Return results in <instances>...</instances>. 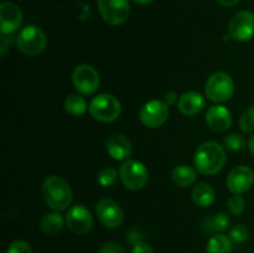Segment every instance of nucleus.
Returning a JSON list of instances; mask_svg holds the SVG:
<instances>
[{
    "instance_id": "obj_1",
    "label": "nucleus",
    "mask_w": 254,
    "mask_h": 253,
    "mask_svg": "<svg viewBox=\"0 0 254 253\" xmlns=\"http://www.w3.org/2000/svg\"><path fill=\"white\" fill-rule=\"evenodd\" d=\"M41 195L47 206L57 212L67 210L73 198L69 184L57 175L47 176L41 185Z\"/></svg>"
},
{
    "instance_id": "obj_2",
    "label": "nucleus",
    "mask_w": 254,
    "mask_h": 253,
    "mask_svg": "<svg viewBox=\"0 0 254 253\" xmlns=\"http://www.w3.org/2000/svg\"><path fill=\"white\" fill-rule=\"evenodd\" d=\"M227 156L223 146L216 141H206L200 145L193 156L196 170L202 175H216L225 166Z\"/></svg>"
},
{
    "instance_id": "obj_3",
    "label": "nucleus",
    "mask_w": 254,
    "mask_h": 253,
    "mask_svg": "<svg viewBox=\"0 0 254 253\" xmlns=\"http://www.w3.org/2000/svg\"><path fill=\"white\" fill-rule=\"evenodd\" d=\"M88 108L91 116L102 123L114 122L119 118L122 113L121 102L117 97L109 93H101L93 97Z\"/></svg>"
},
{
    "instance_id": "obj_4",
    "label": "nucleus",
    "mask_w": 254,
    "mask_h": 253,
    "mask_svg": "<svg viewBox=\"0 0 254 253\" xmlns=\"http://www.w3.org/2000/svg\"><path fill=\"white\" fill-rule=\"evenodd\" d=\"M235 93V82L232 77L223 71L215 72L208 77L205 84V94L210 101L225 103Z\"/></svg>"
},
{
    "instance_id": "obj_5",
    "label": "nucleus",
    "mask_w": 254,
    "mask_h": 253,
    "mask_svg": "<svg viewBox=\"0 0 254 253\" xmlns=\"http://www.w3.org/2000/svg\"><path fill=\"white\" fill-rule=\"evenodd\" d=\"M47 46V37L40 27L35 25L25 26L16 36V47L26 56H37Z\"/></svg>"
},
{
    "instance_id": "obj_6",
    "label": "nucleus",
    "mask_w": 254,
    "mask_h": 253,
    "mask_svg": "<svg viewBox=\"0 0 254 253\" xmlns=\"http://www.w3.org/2000/svg\"><path fill=\"white\" fill-rule=\"evenodd\" d=\"M119 178L128 190L139 191L145 188L149 173L141 161L127 160L119 169Z\"/></svg>"
},
{
    "instance_id": "obj_7",
    "label": "nucleus",
    "mask_w": 254,
    "mask_h": 253,
    "mask_svg": "<svg viewBox=\"0 0 254 253\" xmlns=\"http://www.w3.org/2000/svg\"><path fill=\"white\" fill-rule=\"evenodd\" d=\"M97 6L104 21L112 26L124 24L130 14L129 0H97Z\"/></svg>"
},
{
    "instance_id": "obj_8",
    "label": "nucleus",
    "mask_w": 254,
    "mask_h": 253,
    "mask_svg": "<svg viewBox=\"0 0 254 253\" xmlns=\"http://www.w3.org/2000/svg\"><path fill=\"white\" fill-rule=\"evenodd\" d=\"M72 83L79 93L89 96L98 91L101 78L98 71L93 66L83 63L74 68L72 73Z\"/></svg>"
},
{
    "instance_id": "obj_9",
    "label": "nucleus",
    "mask_w": 254,
    "mask_h": 253,
    "mask_svg": "<svg viewBox=\"0 0 254 253\" xmlns=\"http://www.w3.org/2000/svg\"><path fill=\"white\" fill-rule=\"evenodd\" d=\"M228 35L238 42L250 41L254 37V14L248 10L237 12L228 25Z\"/></svg>"
},
{
    "instance_id": "obj_10",
    "label": "nucleus",
    "mask_w": 254,
    "mask_h": 253,
    "mask_svg": "<svg viewBox=\"0 0 254 253\" xmlns=\"http://www.w3.org/2000/svg\"><path fill=\"white\" fill-rule=\"evenodd\" d=\"M169 118V106L164 101L153 99L141 107L139 119L146 128H159Z\"/></svg>"
},
{
    "instance_id": "obj_11",
    "label": "nucleus",
    "mask_w": 254,
    "mask_h": 253,
    "mask_svg": "<svg viewBox=\"0 0 254 253\" xmlns=\"http://www.w3.org/2000/svg\"><path fill=\"white\" fill-rule=\"evenodd\" d=\"M66 225L76 235H86L93 227V217L83 205H73L66 213Z\"/></svg>"
},
{
    "instance_id": "obj_12",
    "label": "nucleus",
    "mask_w": 254,
    "mask_h": 253,
    "mask_svg": "<svg viewBox=\"0 0 254 253\" xmlns=\"http://www.w3.org/2000/svg\"><path fill=\"white\" fill-rule=\"evenodd\" d=\"M99 222L107 228H118L124 221V213L118 202L112 198H103L96 206Z\"/></svg>"
},
{
    "instance_id": "obj_13",
    "label": "nucleus",
    "mask_w": 254,
    "mask_h": 253,
    "mask_svg": "<svg viewBox=\"0 0 254 253\" xmlns=\"http://www.w3.org/2000/svg\"><path fill=\"white\" fill-rule=\"evenodd\" d=\"M254 185V171L247 165H238L227 176L228 190L236 195H242Z\"/></svg>"
},
{
    "instance_id": "obj_14",
    "label": "nucleus",
    "mask_w": 254,
    "mask_h": 253,
    "mask_svg": "<svg viewBox=\"0 0 254 253\" xmlns=\"http://www.w3.org/2000/svg\"><path fill=\"white\" fill-rule=\"evenodd\" d=\"M21 24V9L14 2H2L0 5V32L2 35H11L20 29Z\"/></svg>"
},
{
    "instance_id": "obj_15",
    "label": "nucleus",
    "mask_w": 254,
    "mask_h": 253,
    "mask_svg": "<svg viewBox=\"0 0 254 253\" xmlns=\"http://www.w3.org/2000/svg\"><path fill=\"white\" fill-rule=\"evenodd\" d=\"M206 123L212 130L223 133L232 126V113L230 109L221 104H215L206 112Z\"/></svg>"
},
{
    "instance_id": "obj_16",
    "label": "nucleus",
    "mask_w": 254,
    "mask_h": 253,
    "mask_svg": "<svg viewBox=\"0 0 254 253\" xmlns=\"http://www.w3.org/2000/svg\"><path fill=\"white\" fill-rule=\"evenodd\" d=\"M205 107V98L196 91L185 92L178 101V109L186 117H193L200 113Z\"/></svg>"
},
{
    "instance_id": "obj_17",
    "label": "nucleus",
    "mask_w": 254,
    "mask_h": 253,
    "mask_svg": "<svg viewBox=\"0 0 254 253\" xmlns=\"http://www.w3.org/2000/svg\"><path fill=\"white\" fill-rule=\"evenodd\" d=\"M107 151L116 160H126L131 155V141L124 134H113L107 140Z\"/></svg>"
},
{
    "instance_id": "obj_18",
    "label": "nucleus",
    "mask_w": 254,
    "mask_h": 253,
    "mask_svg": "<svg viewBox=\"0 0 254 253\" xmlns=\"http://www.w3.org/2000/svg\"><path fill=\"white\" fill-rule=\"evenodd\" d=\"M191 196H192V201L196 206L201 208H207L215 201V190L210 184L198 183L192 189Z\"/></svg>"
},
{
    "instance_id": "obj_19",
    "label": "nucleus",
    "mask_w": 254,
    "mask_h": 253,
    "mask_svg": "<svg viewBox=\"0 0 254 253\" xmlns=\"http://www.w3.org/2000/svg\"><path fill=\"white\" fill-rule=\"evenodd\" d=\"M171 179L176 186L189 188L197 180V171L191 166L183 164V165H178L174 168L173 173H171Z\"/></svg>"
},
{
    "instance_id": "obj_20",
    "label": "nucleus",
    "mask_w": 254,
    "mask_h": 253,
    "mask_svg": "<svg viewBox=\"0 0 254 253\" xmlns=\"http://www.w3.org/2000/svg\"><path fill=\"white\" fill-rule=\"evenodd\" d=\"M64 222H66V220H64V217L57 211H55V212H50L42 216V218L40 220V227L44 233L54 236L57 235L64 228Z\"/></svg>"
},
{
    "instance_id": "obj_21",
    "label": "nucleus",
    "mask_w": 254,
    "mask_h": 253,
    "mask_svg": "<svg viewBox=\"0 0 254 253\" xmlns=\"http://www.w3.org/2000/svg\"><path fill=\"white\" fill-rule=\"evenodd\" d=\"M232 240L230 238V236L222 235V233L212 236L206 246L207 253H232Z\"/></svg>"
},
{
    "instance_id": "obj_22",
    "label": "nucleus",
    "mask_w": 254,
    "mask_h": 253,
    "mask_svg": "<svg viewBox=\"0 0 254 253\" xmlns=\"http://www.w3.org/2000/svg\"><path fill=\"white\" fill-rule=\"evenodd\" d=\"M87 108H88V106H87L86 99L79 94H69L64 101V109H66L67 113L73 117L83 116Z\"/></svg>"
},
{
    "instance_id": "obj_23",
    "label": "nucleus",
    "mask_w": 254,
    "mask_h": 253,
    "mask_svg": "<svg viewBox=\"0 0 254 253\" xmlns=\"http://www.w3.org/2000/svg\"><path fill=\"white\" fill-rule=\"evenodd\" d=\"M231 220L226 212H217L208 220V226L211 231L215 232H223L230 226Z\"/></svg>"
},
{
    "instance_id": "obj_24",
    "label": "nucleus",
    "mask_w": 254,
    "mask_h": 253,
    "mask_svg": "<svg viewBox=\"0 0 254 253\" xmlns=\"http://www.w3.org/2000/svg\"><path fill=\"white\" fill-rule=\"evenodd\" d=\"M246 206H247V202H246L245 198L241 195H236V193H233V196H231L227 201L228 212L233 216L242 215L246 211Z\"/></svg>"
},
{
    "instance_id": "obj_25",
    "label": "nucleus",
    "mask_w": 254,
    "mask_h": 253,
    "mask_svg": "<svg viewBox=\"0 0 254 253\" xmlns=\"http://www.w3.org/2000/svg\"><path fill=\"white\" fill-rule=\"evenodd\" d=\"M118 180V173L113 168H104L98 174V183L103 188H112Z\"/></svg>"
},
{
    "instance_id": "obj_26",
    "label": "nucleus",
    "mask_w": 254,
    "mask_h": 253,
    "mask_svg": "<svg viewBox=\"0 0 254 253\" xmlns=\"http://www.w3.org/2000/svg\"><path fill=\"white\" fill-rule=\"evenodd\" d=\"M240 128L245 133H253L254 131V106L248 107L240 118Z\"/></svg>"
},
{
    "instance_id": "obj_27",
    "label": "nucleus",
    "mask_w": 254,
    "mask_h": 253,
    "mask_svg": "<svg viewBox=\"0 0 254 253\" xmlns=\"http://www.w3.org/2000/svg\"><path fill=\"white\" fill-rule=\"evenodd\" d=\"M246 140L240 134H228L225 138V146L231 151H240L245 148Z\"/></svg>"
},
{
    "instance_id": "obj_28",
    "label": "nucleus",
    "mask_w": 254,
    "mask_h": 253,
    "mask_svg": "<svg viewBox=\"0 0 254 253\" xmlns=\"http://www.w3.org/2000/svg\"><path fill=\"white\" fill-rule=\"evenodd\" d=\"M250 231L242 223H237L230 230V238L233 243H243L248 238Z\"/></svg>"
},
{
    "instance_id": "obj_29",
    "label": "nucleus",
    "mask_w": 254,
    "mask_h": 253,
    "mask_svg": "<svg viewBox=\"0 0 254 253\" xmlns=\"http://www.w3.org/2000/svg\"><path fill=\"white\" fill-rule=\"evenodd\" d=\"M6 253H34L31 246L22 240H15L7 247Z\"/></svg>"
},
{
    "instance_id": "obj_30",
    "label": "nucleus",
    "mask_w": 254,
    "mask_h": 253,
    "mask_svg": "<svg viewBox=\"0 0 254 253\" xmlns=\"http://www.w3.org/2000/svg\"><path fill=\"white\" fill-rule=\"evenodd\" d=\"M98 253H126L123 246L117 242H107L99 248Z\"/></svg>"
},
{
    "instance_id": "obj_31",
    "label": "nucleus",
    "mask_w": 254,
    "mask_h": 253,
    "mask_svg": "<svg viewBox=\"0 0 254 253\" xmlns=\"http://www.w3.org/2000/svg\"><path fill=\"white\" fill-rule=\"evenodd\" d=\"M131 253H154V251L150 245H148L146 242H143V241H138V242L134 243Z\"/></svg>"
},
{
    "instance_id": "obj_32",
    "label": "nucleus",
    "mask_w": 254,
    "mask_h": 253,
    "mask_svg": "<svg viewBox=\"0 0 254 253\" xmlns=\"http://www.w3.org/2000/svg\"><path fill=\"white\" fill-rule=\"evenodd\" d=\"M163 101L165 102L168 106H173V104H175L176 102H178V94L173 91L168 92V93H165V96H164Z\"/></svg>"
},
{
    "instance_id": "obj_33",
    "label": "nucleus",
    "mask_w": 254,
    "mask_h": 253,
    "mask_svg": "<svg viewBox=\"0 0 254 253\" xmlns=\"http://www.w3.org/2000/svg\"><path fill=\"white\" fill-rule=\"evenodd\" d=\"M10 44H11V39H7L5 35H2V37L0 39V50H1V55L4 56L5 54H6V50H7V46H10Z\"/></svg>"
},
{
    "instance_id": "obj_34",
    "label": "nucleus",
    "mask_w": 254,
    "mask_h": 253,
    "mask_svg": "<svg viewBox=\"0 0 254 253\" xmlns=\"http://www.w3.org/2000/svg\"><path fill=\"white\" fill-rule=\"evenodd\" d=\"M216 1H217L220 5H222V6L232 7V6H236V5L240 2V0H216Z\"/></svg>"
},
{
    "instance_id": "obj_35",
    "label": "nucleus",
    "mask_w": 254,
    "mask_h": 253,
    "mask_svg": "<svg viewBox=\"0 0 254 253\" xmlns=\"http://www.w3.org/2000/svg\"><path fill=\"white\" fill-rule=\"evenodd\" d=\"M248 149H250V151L252 153V155L254 156V134L252 136H251L250 140H248Z\"/></svg>"
},
{
    "instance_id": "obj_36",
    "label": "nucleus",
    "mask_w": 254,
    "mask_h": 253,
    "mask_svg": "<svg viewBox=\"0 0 254 253\" xmlns=\"http://www.w3.org/2000/svg\"><path fill=\"white\" fill-rule=\"evenodd\" d=\"M135 4H139V5H149L151 4V2L154 1V0H133Z\"/></svg>"
}]
</instances>
